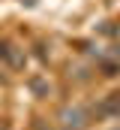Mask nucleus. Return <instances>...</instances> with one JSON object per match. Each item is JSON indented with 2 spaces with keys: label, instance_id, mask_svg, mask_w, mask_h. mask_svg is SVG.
Wrapping results in <instances>:
<instances>
[{
  "label": "nucleus",
  "instance_id": "obj_1",
  "mask_svg": "<svg viewBox=\"0 0 120 130\" xmlns=\"http://www.w3.org/2000/svg\"><path fill=\"white\" fill-rule=\"evenodd\" d=\"M63 124H66V127H81V124H84V115H81L78 109H66V112H63Z\"/></svg>",
  "mask_w": 120,
  "mask_h": 130
}]
</instances>
